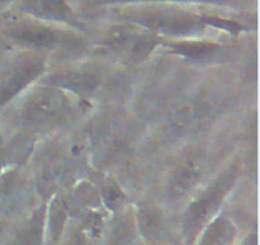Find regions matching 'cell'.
I'll return each instance as SVG.
<instances>
[{"instance_id":"obj_1","label":"cell","mask_w":260,"mask_h":245,"mask_svg":"<svg viewBox=\"0 0 260 245\" xmlns=\"http://www.w3.org/2000/svg\"><path fill=\"white\" fill-rule=\"evenodd\" d=\"M239 173L240 167L238 164L231 165L213 182L212 186H210L201 195L198 200L190 203L188 210L185 211L183 223V231L188 243H192L197 239L210 219L215 215L228 193L236 183Z\"/></svg>"},{"instance_id":"obj_2","label":"cell","mask_w":260,"mask_h":245,"mask_svg":"<svg viewBox=\"0 0 260 245\" xmlns=\"http://www.w3.org/2000/svg\"><path fill=\"white\" fill-rule=\"evenodd\" d=\"M73 107L61 89L48 86L36 91L23 108V121L33 130H50L68 121Z\"/></svg>"},{"instance_id":"obj_3","label":"cell","mask_w":260,"mask_h":245,"mask_svg":"<svg viewBox=\"0 0 260 245\" xmlns=\"http://www.w3.org/2000/svg\"><path fill=\"white\" fill-rule=\"evenodd\" d=\"M45 70V61L38 56H25L10 64L0 75V106L12 101Z\"/></svg>"},{"instance_id":"obj_4","label":"cell","mask_w":260,"mask_h":245,"mask_svg":"<svg viewBox=\"0 0 260 245\" xmlns=\"http://www.w3.org/2000/svg\"><path fill=\"white\" fill-rule=\"evenodd\" d=\"M203 174V157L201 152L192 151L180 159L170 179L169 196L182 198L197 186Z\"/></svg>"},{"instance_id":"obj_5","label":"cell","mask_w":260,"mask_h":245,"mask_svg":"<svg viewBox=\"0 0 260 245\" xmlns=\"http://www.w3.org/2000/svg\"><path fill=\"white\" fill-rule=\"evenodd\" d=\"M9 35L17 42L30 47H55L68 40L62 33L40 25H20L10 30Z\"/></svg>"},{"instance_id":"obj_6","label":"cell","mask_w":260,"mask_h":245,"mask_svg":"<svg viewBox=\"0 0 260 245\" xmlns=\"http://www.w3.org/2000/svg\"><path fill=\"white\" fill-rule=\"evenodd\" d=\"M50 85L57 89H66L81 98H86L99 85V78L86 71H66L51 76Z\"/></svg>"},{"instance_id":"obj_7","label":"cell","mask_w":260,"mask_h":245,"mask_svg":"<svg viewBox=\"0 0 260 245\" xmlns=\"http://www.w3.org/2000/svg\"><path fill=\"white\" fill-rule=\"evenodd\" d=\"M45 207L36 210L27 221L20 225L10 245H42L45 230Z\"/></svg>"},{"instance_id":"obj_8","label":"cell","mask_w":260,"mask_h":245,"mask_svg":"<svg viewBox=\"0 0 260 245\" xmlns=\"http://www.w3.org/2000/svg\"><path fill=\"white\" fill-rule=\"evenodd\" d=\"M144 23L150 27L169 33H175V35H187V33H192L201 28V24L196 20L185 19V18L164 17V15H151V17L145 18Z\"/></svg>"},{"instance_id":"obj_9","label":"cell","mask_w":260,"mask_h":245,"mask_svg":"<svg viewBox=\"0 0 260 245\" xmlns=\"http://www.w3.org/2000/svg\"><path fill=\"white\" fill-rule=\"evenodd\" d=\"M235 236V228L225 218H218L210 224L201 236L198 245H230Z\"/></svg>"},{"instance_id":"obj_10","label":"cell","mask_w":260,"mask_h":245,"mask_svg":"<svg viewBox=\"0 0 260 245\" xmlns=\"http://www.w3.org/2000/svg\"><path fill=\"white\" fill-rule=\"evenodd\" d=\"M135 238V223L132 216L121 215L113 221L109 233L111 245H128Z\"/></svg>"},{"instance_id":"obj_11","label":"cell","mask_w":260,"mask_h":245,"mask_svg":"<svg viewBox=\"0 0 260 245\" xmlns=\"http://www.w3.org/2000/svg\"><path fill=\"white\" fill-rule=\"evenodd\" d=\"M137 224L142 235L151 238L159 231L161 216L151 206H142L137 213Z\"/></svg>"},{"instance_id":"obj_12","label":"cell","mask_w":260,"mask_h":245,"mask_svg":"<svg viewBox=\"0 0 260 245\" xmlns=\"http://www.w3.org/2000/svg\"><path fill=\"white\" fill-rule=\"evenodd\" d=\"M30 8L37 14L53 19H69L70 17V9L63 0H37Z\"/></svg>"},{"instance_id":"obj_13","label":"cell","mask_w":260,"mask_h":245,"mask_svg":"<svg viewBox=\"0 0 260 245\" xmlns=\"http://www.w3.org/2000/svg\"><path fill=\"white\" fill-rule=\"evenodd\" d=\"M66 221V210L60 201H53L48 212V231L51 243H56Z\"/></svg>"},{"instance_id":"obj_14","label":"cell","mask_w":260,"mask_h":245,"mask_svg":"<svg viewBox=\"0 0 260 245\" xmlns=\"http://www.w3.org/2000/svg\"><path fill=\"white\" fill-rule=\"evenodd\" d=\"M175 52L190 58H200L215 51V46L205 42H183L174 46Z\"/></svg>"},{"instance_id":"obj_15","label":"cell","mask_w":260,"mask_h":245,"mask_svg":"<svg viewBox=\"0 0 260 245\" xmlns=\"http://www.w3.org/2000/svg\"><path fill=\"white\" fill-rule=\"evenodd\" d=\"M18 174L15 170H5L0 173V206L10 196L17 185Z\"/></svg>"},{"instance_id":"obj_16","label":"cell","mask_w":260,"mask_h":245,"mask_svg":"<svg viewBox=\"0 0 260 245\" xmlns=\"http://www.w3.org/2000/svg\"><path fill=\"white\" fill-rule=\"evenodd\" d=\"M103 195H104V200H106L107 205H108L109 207L114 208L117 207V206H119V203H121L122 193L119 192L117 188H113V187L106 188Z\"/></svg>"},{"instance_id":"obj_17","label":"cell","mask_w":260,"mask_h":245,"mask_svg":"<svg viewBox=\"0 0 260 245\" xmlns=\"http://www.w3.org/2000/svg\"><path fill=\"white\" fill-rule=\"evenodd\" d=\"M243 245H258L256 244V236L255 235H250L245 241H244Z\"/></svg>"},{"instance_id":"obj_18","label":"cell","mask_w":260,"mask_h":245,"mask_svg":"<svg viewBox=\"0 0 260 245\" xmlns=\"http://www.w3.org/2000/svg\"><path fill=\"white\" fill-rule=\"evenodd\" d=\"M7 2H8V0H0V5H3L4 3H7Z\"/></svg>"}]
</instances>
